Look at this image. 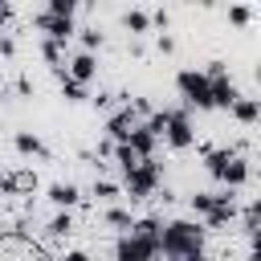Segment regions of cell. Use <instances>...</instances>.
<instances>
[{"label":"cell","mask_w":261,"mask_h":261,"mask_svg":"<svg viewBox=\"0 0 261 261\" xmlns=\"http://www.w3.org/2000/svg\"><path fill=\"white\" fill-rule=\"evenodd\" d=\"M204 224L192 220H171L163 224V257L171 261H204Z\"/></svg>","instance_id":"cell-1"},{"label":"cell","mask_w":261,"mask_h":261,"mask_svg":"<svg viewBox=\"0 0 261 261\" xmlns=\"http://www.w3.org/2000/svg\"><path fill=\"white\" fill-rule=\"evenodd\" d=\"M175 90L184 94L188 106H196V110H216V106H212V82H208L204 69H184V73L175 77Z\"/></svg>","instance_id":"cell-2"},{"label":"cell","mask_w":261,"mask_h":261,"mask_svg":"<svg viewBox=\"0 0 261 261\" xmlns=\"http://www.w3.org/2000/svg\"><path fill=\"white\" fill-rule=\"evenodd\" d=\"M0 261H53V257L29 232H4L0 237Z\"/></svg>","instance_id":"cell-3"},{"label":"cell","mask_w":261,"mask_h":261,"mask_svg":"<svg viewBox=\"0 0 261 261\" xmlns=\"http://www.w3.org/2000/svg\"><path fill=\"white\" fill-rule=\"evenodd\" d=\"M155 188H159V163H155V159H143V163L126 175V192H130V200H147Z\"/></svg>","instance_id":"cell-4"},{"label":"cell","mask_w":261,"mask_h":261,"mask_svg":"<svg viewBox=\"0 0 261 261\" xmlns=\"http://www.w3.org/2000/svg\"><path fill=\"white\" fill-rule=\"evenodd\" d=\"M159 245H147V241H139V237H122L118 245H114V261H159Z\"/></svg>","instance_id":"cell-5"},{"label":"cell","mask_w":261,"mask_h":261,"mask_svg":"<svg viewBox=\"0 0 261 261\" xmlns=\"http://www.w3.org/2000/svg\"><path fill=\"white\" fill-rule=\"evenodd\" d=\"M167 143H171L175 151H184V147H192V143H196V130H192V118H188V106H179V110H171V126H167Z\"/></svg>","instance_id":"cell-6"},{"label":"cell","mask_w":261,"mask_h":261,"mask_svg":"<svg viewBox=\"0 0 261 261\" xmlns=\"http://www.w3.org/2000/svg\"><path fill=\"white\" fill-rule=\"evenodd\" d=\"M0 192L4 196H29V192H37V171L33 167H20V171L0 175Z\"/></svg>","instance_id":"cell-7"},{"label":"cell","mask_w":261,"mask_h":261,"mask_svg":"<svg viewBox=\"0 0 261 261\" xmlns=\"http://www.w3.org/2000/svg\"><path fill=\"white\" fill-rule=\"evenodd\" d=\"M37 29H45L49 33V41H57V45H65L77 29H73V20H57V16H49V12H41L37 16Z\"/></svg>","instance_id":"cell-8"},{"label":"cell","mask_w":261,"mask_h":261,"mask_svg":"<svg viewBox=\"0 0 261 261\" xmlns=\"http://www.w3.org/2000/svg\"><path fill=\"white\" fill-rule=\"evenodd\" d=\"M106 130H110V139H114V143H130V130H135V110L126 106V110H118V114H110V122H106Z\"/></svg>","instance_id":"cell-9"},{"label":"cell","mask_w":261,"mask_h":261,"mask_svg":"<svg viewBox=\"0 0 261 261\" xmlns=\"http://www.w3.org/2000/svg\"><path fill=\"white\" fill-rule=\"evenodd\" d=\"M208 82H212V106L232 110V106H237V98H241V94H237V86H232L228 77H208Z\"/></svg>","instance_id":"cell-10"},{"label":"cell","mask_w":261,"mask_h":261,"mask_svg":"<svg viewBox=\"0 0 261 261\" xmlns=\"http://www.w3.org/2000/svg\"><path fill=\"white\" fill-rule=\"evenodd\" d=\"M130 237H139V241H147V245H159V249H163V224H159V216H143V220H135Z\"/></svg>","instance_id":"cell-11"},{"label":"cell","mask_w":261,"mask_h":261,"mask_svg":"<svg viewBox=\"0 0 261 261\" xmlns=\"http://www.w3.org/2000/svg\"><path fill=\"white\" fill-rule=\"evenodd\" d=\"M94 73H98V61H94V53H77V57L69 61V77H73V82H82V86H86Z\"/></svg>","instance_id":"cell-12"},{"label":"cell","mask_w":261,"mask_h":261,"mask_svg":"<svg viewBox=\"0 0 261 261\" xmlns=\"http://www.w3.org/2000/svg\"><path fill=\"white\" fill-rule=\"evenodd\" d=\"M49 200L57 208H73L82 200V192H77V184H49Z\"/></svg>","instance_id":"cell-13"},{"label":"cell","mask_w":261,"mask_h":261,"mask_svg":"<svg viewBox=\"0 0 261 261\" xmlns=\"http://www.w3.org/2000/svg\"><path fill=\"white\" fill-rule=\"evenodd\" d=\"M130 147H135L139 159H151V151H155V135H151L147 126H135V130H130Z\"/></svg>","instance_id":"cell-14"},{"label":"cell","mask_w":261,"mask_h":261,"mask_svg":"<svg viewBox=\"0 0 261 261\" xmlns=\"http://www.w3.org/2000/svg\"><path fill=\"white\" fill-rule=\"evenodd\" d=\"M220 179H224V184H228V188H241V184H245V179H249V163H245V159H241V155H232V159H228V167H224V175H220Z\"/></svg>","instance_id":"cell-15"},{"label":"cell","mask_w":261,"mask_h":261,"mask_svg":"<svg viewBox=\"0 0 261 261\" xmlns=\"http://www.w3.org/2000/svg\"><path fill=\"white\" fill-rule=\"evenodd\" d=\"M12 143H16V151H20V155H49V151H45V143H41L37 135H29V130H16V139H12Z\"/></svg>","instance_id":"cell-16"},{"label":"cell","mask_w":261,"mask_h":261,"mask_svg":"<svg viewBox=\"0 0 261 261\" xmlns=\"http://www.w3.org/2000/svg\"><path fill=\"white\" fill-rule=\"evenodd\" d=\"M228 159H232V151H204V167H208V175H224V167H228Z\"/></svg>","instance_id":"cell-17"},{"label":"cell","mask_w":261,"mask_h":261,"mask_svg":"<svg viewBox=\"0 0 261 261\" xmlns=\"http://www.w3.org/2000/svg\"><path fill=\"white\" fill-rule=\"evenodd\" d=\"M114 159H118V167H122L126 175H130V171H135V167L143 163V159L135 155V147H130V143H118V147H114Z\"/></svg>","instance_id":"cell-18"},{"label":"cell","mask_w":261,"mask_h":261,"mask_svg":"<svg viewBox=\"0 0 261 261\" xmlns=\"http://www.w3.org/2000/svg\"><path fill=\"white\" fill-rule=\"evenodd\" d=\"M232 114H237L241 122H257V114H261V102H253V98H237Z\"/></svg>","instance_id":"cell-19"},{"label":"cell","mask_w":261,"mask_h":261,"mask_svg":"<svg viewBox=\"0 0 261 261\" xmlns=\"http://www.w3.org/2000/svg\"><path fill=\"white\" fill-rule=\"evenodd\" d=\"M143 126H147L155 139H159V135H167V126H171V110H155V114H151Z\"/></svg>","instance_id":"cell-20"},{"label":"cell","mask_w":261,"mask_h":261,"mask_svg":"<svg viewBox=\"0 0 261 261\" xmlns=\"http://www.w3.org/2000/svg\"><path fill=\"white\" fill-rule=\"evenodd\" d=\"M73 12H77V0H49V16H57V20H73Z\"/></svg>","instance_id":"cell-21"},{"label":"cell","mask_w":261,"mask_h":261,"mask_svg":"<svg viewBox=\"0 0 261 261\" xmlns=\"http://www.w3.org/2000/svg\"><path fill=\"white\" fill-rule=\"evenodd\" d=\"M122 24H126L130 33H147V29H151V16H147V12H139V8H130V12L122 16Z\"/></svg>","instance_id":"cell-22"},{"label":"cell","mask_w":261,"mask_h":261,"mask_svg":"<svg viewBox=\"0 0 261 261\" xmlns=\"http://www.w3.org/2000/svg\"><path fill=\"white\" fill-rule=\"evenodd\" d=\"M106 224H114V228H122V232H130V228H135L130 212H122V208H110V212H106Z\"/></svg>","instance_id":"cell-23"},{"label":"cell","mask_w":261,"mask_h":261,"mask_svg":"<svg viewBox=\"0 0 261 261\" xmlns=\"http://www.w3.org/2000/svg\"><path fill=\"white\" fill-rule=\"evenodd\" d=\"M69 232H73L69 212H61V216H53V220H49V237H69Z\"/></svg>","instance_id":"cell-24"},{"label":"cell","mask_w":261,"mask_h":261,"mask_svg":"<svg viewBox=\"0 0 261 261\" xmlns=\"http://www.w3.org/2000/svg\"><path fill=\"white\" fill-rule=\"evenodd\" d=\"M41 53H45V61H49L53 69H65V61H61V45H57V41H45Z\"/></svg>","instance_id":"cell-25"},{"label":"cell","mask_w":261,"mask_h":261,"mask_svg":"<svg viewBox=\"0 0 261 261\" xmlns=\"http://www.w3.org/2000/svg\"><path fill=\"white\" fill-rule=\"evenodd\" d=\"M192 208H196V212H204V216H208V212H212V208H216V192H196V196H192Z\"/></svg>","instance_id":"cell-26"},{"label":"cell","mask_w":261,"mask_h":261,"mask_svg":"<svg viewBox=\"0 0 261 261\" xmlns=\"http://www.w3.org/2000/svg\"><path fill=\"white\" fill-rule=\"evenodd\" d=\"M61 94H65L69 102H82V98H86V86L73 82V77H65V82H61Z\"/></svg>","instance_id":"cell-27"},{"label":"cell","mask_w":261,"mask_h":261,"mask_svg":"<svg viewBox=\"0 0 261 261\" xmlns=\"http://www.w3.org/2000/svg\"><path fill=\"white\" fill-rule=\"evenodd\" d=\"M253 224H261V196L249 200V208H245V228H253Z\"/></svg>","instance_id":"cell-28"},{"label":"cell","mask_w":261,"mask_h":261,"mask_svg":"<svg viewBox=\"0 0 261 261\" xmlns=\"http://www.w3.org/2000/svg\"><path fill=\"white\" fill-rule=\"evenodd\" d=\"M228 20H232V24H249V20H253V12H249L245 4H232V8H228Z\"/></svg>","instance_id":"cell-29"},{"label":"cell","mask_w":261,"mask_h":261,"mask_svg":"<svg viewBox=\"0 0 261 261\" xmlns=\"http://www.w3.org/2000/svg\"><path fill=\"white\" fill-rule=\"evenodd\" d=\"M82 45H86V53L98 49V45H102V33H98V29H82Z\"/></svg>","instance_id":"cell-30"},{"label":"cell","mask_w":261,"mask_h":261,"mask_svg":"<svg viewBox=\"0 0 261 261\" xmlns=\"http://www.w3.org/2000/svg\"><path fill=\"white\" fill-rule=\"evenodd\" d=\"M94 196H118V184H110V179H98V184H94Z\"/></svg>","instance_id":"cell-31"},{"label":"cell","mask_w":261,"mask_h":261,"mask_svg":"<svg viewBox=\"0 0 261 261\" xmlns=\"http://www.w3.org/2000/svg\"><path fill=\"white\" fill-rule=\"evenodd\" d=\"M61 261H90V253H82V249H69Z\"/></svg>","instance_id":"cell-32"},{"label":"cell","mask_w":261,"mask_h":261,"mask_svg":"<svg viewBox=\"0 0 261 261\" xmlns=\"http://www.w3.org/2000/svg\"><path fill=\"white\" fill-rule=\"evenodd\" d=\"M249 241H253V249H261V224H253V228H249Z\"/></svg>","instance_id":"cell-33"},{"label":"cell","mask_w":261,"mask_h":261,"mask_svg":"<svg viewBox=\"0 0 261 261\" xmlns=\"http://www.w3.org/2000/svg\"><path fill=\"white\" fill-rule=\"evenodd\" d=\"M0 53H4V57L12 53V41H8V37H0Z\"/></svg>","instance_id":"cell-34"},{"label":"cell","mask_w":261,"mask_h":261,"mask_svg":"<svg viewBox=\"0 0 261 261\" xmlns=\"http://www.w3.org/2000/svg\"><path fill=\"white\" fill-rule=\"evenodd\" d=\"M12 16V4H0V20H8Z\"/></svg>","instance_id":"cell-35"},{"label":"cell","mask_w":261,"mask_h":261,"mask_svg":"<svg viewBox=\"0 0 261 261\" xmlns=\"http://www.w3.org/2000/svg\"><path fill=\"white\" fill-rule=\"evenodd\" d=\"M253 261H261V249H253Z\"/></svg>","instance_id":"cell-36"},{"label":"cell","mask_w":261,"mask_h":261,"mask_svg":"<svg viewBox=\"0 0 261 261\" xmlns=\"http://www.w3.org/2000/svg\"><path fill=\"white\" fill-rule=\"evenodd\" d=\"M257 82H261V69H257Z\"/></svg>","instance_id":"cell-37"},{"label":"cell","mask_w":261,"mask_h":261,"mask_svg":"<svg viewBox=\"0 0 261 261\" xmlns=\"http://www.w3.org/2000/svg\"><path fill=\"white\" fill-rule=\"evenodd\" d=\"M257 122H261V114H257Z\"/></svg>","instance_id":"cell-38"},{"label":"cell","mask_w":261,"mask_h":261,"mask_svg":"<svg viewBox=\"0 0 261 261\" xmlns=\"http://www.w3.org/2000/svg\"><path fill=\"white\" fill-rule=\"evenodd\" d=\"M0 237H4V232H0Z\"/></svg>","instance_id":"cell-39"}]
</instances>
